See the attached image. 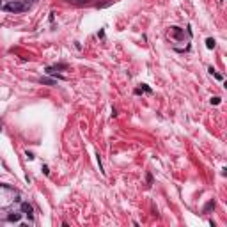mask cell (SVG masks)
<instances>
[{"label":"cell","instance_id":"6da1fadb","mask_svg":"<svg viewBox=\"0 0 227 227\" xmlns=\"http://www.w3.org/2000/svg\"><path fill=\"white\" fill-rule=\"evenodd\" d=\"M5 11H11V13H18V11H23V4L20 2H9L7 5H4Z\"/></svg>","mask_w":227,"mask_h":227},{"label":"cell","instance_id":"7a4b0ae2","mask_svg":"<svg viewBox=\"0 0 227 227\" xmlns=\"http://www.w3.org/2000/svg\"><path fill=\"white\" fill-rule=\"evenodd\" d=\"M21 209H23V213H27L29 218H32V206H30L29 202H23V204H21Z\"/></svg>","mask_w":227,"mask_h":227},{"label":"cell","instance_id":"3957f363","mask_svg":"<svg viewBox=\"0 0 227 227\" xmlns=\"http://www.w3.org/2000/svg\"><path fill=\"white\" fill-rule=\"evenodd\" d=\"M39 82H41V83H44V85H55V83H57L53 78H41Z\"/></svg>","mask_w":227,"mask_h":227},{"label":"cell","instance_id":"277c9868","mask_svg":"<svg viewBox=\"0 0 227 227\" xmlns=\"http://www.w3.org/2000/svg\"><path fill=\"white\" fill-rule=\"evenodd\" d=\"M20 218H21V216H20L18 213H16V215H9V216H7V220H9V222H20Z\"/></svg>","mask_w":227,"mask_h":227},{"label":"cell","instance_id":"5b68a950","mask_svg":"<svg viewBox=\"0 0 227 227\" xmlns=\"http://www.w3.org/2000/svg\"><path fill=\"white\" fill-rule=\"evenodd\" d=\"M206 46H208L209 50H211V48H215V39H213V38H208V39H206Z\"/></svg>","mask_w":227,"mask_h":227},{"label":"cell","instance_id":"8992f818","mask_svg":"<svg viewBox=\"0 0 227 227\" xmlns=\"http://www.w3.org/2000/svg\"><path fill=\"white\" fill-rule=\"evenodd\" d=\"M172 32H174V36H176V38H183V32H181V29L174 27V30H172Z\"/></svg>","mask_w":227,"mask_h":227},{"label":"cell","instance_id":"52a82bcc","mask_svg":"<svg viewBox=\"0 0 227 227\" xmlns=\"http://www.w3.org/2000/svg\"><path fill=\"white\" fill-rule=\"evenodd\" d=\"M215 208V202H213V201H209L208 204H206V208H204V213H208L209 209H213Z\"/></svg>","mask_w":227,"mask_h":227},{"label":"cell","instance_id":"ba28073f","mask_svg":"<svg viewBox=\"0 0 227 227\" xmlns=\"http://www.w3.org/2000/svg\"><path fill=\"white\" fill-rule=\"evenodd\" d=\"M211 103H213V105H218V103H220V98H211Z\"/></svg>","mask_w":227,"mask_h":227},{"label":"cell","instance_id":"9c48e42d","mask_svg":"<svg viewBox=\"0 0 227 227\" xmlns=\"http://www.w3.org/2000/svg\"><path fill=\"white\" fill-rule=\"evenodd\" d=\"M32 2H36V0H32Z\"/></svg>","mask_w":227,"mask_h":227}]
</instances>
